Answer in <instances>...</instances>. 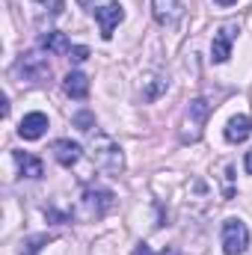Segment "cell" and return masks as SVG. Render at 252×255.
I'll use <instances>...</instances> for the list:
<instances>
[{
    "instance_id": "1",
    "label": "cell",
    "mask_w": 252,
    "mask_h": 255,
    "mask_svg": "<svg viewBox=\"0 0 252 255\" xmlns=\"http://www.w3.org/2000/svg\"><path fill=\"white\" fill-rule=\"evenodd\" d=\"M89 157L107 175H122L125 172V151H122V145L110 133H104L98 128L89 133Z\"/></svg>"
},
{
    "instance_id": "2",
    "label": "cell",
    "mask_w": 252,
    "mask_h": 255,
    "mask_svg": "<svg viewBox=\"0 0 252 255\" xmlns=\"http://www.w3.org/2000/svg\"><path fill=\"white\" fill-rule=\"evenodd\" d=\"M113 205H116V196L110 190H104V187H86V190L80 193V199H77L71 217H74L77 223H98L101 217L110 214Z\"/></svg>"
},
{
    "instance_id": "3",
    "label": "cell",
    "mask_w": 252,
    "mask_h": 255,
    "mask_svg": "<svg viewBox=\"0 0 252 255\" xmlns=\"http://www.w3.org/2000/svg\"><path fill=\"white\" fill-rule=\"evenodd\" d=\"M211 116V104L205 98H193L184 113H181V122H178V139L181 142H199L202 133H205V122Z\"/></svg>"
},
{
    "instance_id": "4",
    "label": "cell",
    "mask_w": 252,
    "mask_h": 255,
    "mask_svg": "<svg viewBox=\"0 0 252 255\" xmlns=\"http://www.w3.org/2000/svg\"><path fill=\"white\" fill-rule=\"evenodd\" d=\"M12 71H15V77L21 83H45L51 77V63H48L45 54L30 51V54L18 57V63L12 65Z\"/></svg>"
},
{
    "instance_id": "5",
    "label": "cell",
    "mask_w": 252,
    "mask_h": 255,
    "mask_svg": "<svg viewBox=\"0 0 252 255\" xmlns=\"http://www.w3.org/2000/svg\"><path fill=\"white\" fill-rule=\"evenodd\" d=\"M220 241H223V253L226 255H244L247 247H250V229H247V223H241L235 217L226 220Z\"/></svg>"
},
{
    "instance_id": "6",
    "label": "cell",
    "mask_w": 252,
    "mask_h": 255,
    "mask_svg": "<svg viewBox=\"0 0 252 255\" xmlns=\"http://www.w3.org/2000/svg\"><path fill=\"white\" fill-rule=\"evenodd\" d=\"M169 89V74L163 71H145L139 77V101L142 104H154L160 95H166Z\"/></svg>"
},
{
    "instance_id": "7",
    "label": "cell",
    "mask_w": 252,
    "mask_h": 255,
    "mask_svg": "<svg viewBox=\"0 0 252 255\" xmlns=\"http://www.w3.org/2000/svg\"><path fill=\"white\" fill-rule=\"evenodd\" d=\"M151 15L160 27L175 30L184 18V3L181 0H151Z\"/></svg>"
},
{
    "instance_id": "8",
    "label": "cell",
    "mask_w": 252,
    "mask_h": 255,
    "mask_svg": "<svg viewBox=\"0 0 252 255\" xmlns=\"http://www.w3.org/2000/svg\"><path fill=\"white\" fill-rule=\"evenodd\" d=\"M238 39V24H223L211 42V60L214 63H226L232 57V42Z\"/></svg>"
},
{
    "instance_id": "9",
    "label": "cell",
    "mask_w": 252,
    "mask_h": 255,
    "mask_svg": "<svg viewBox=\"0 0 252 255\" xmlns=\"http://www.w3.org/2000/svg\"><path fill=\"white\" fill-rule=\"evenodd\" d=\"M95 18L101 27V39H113V30L125 21V9H122V3H107V6L95 9Z\"/></svg>"
},
{
    "instance_id": "10",
    "label": "cell",
    "mask_w": 252,
    "mask_h": 255,
    "mask_svg": "<svg viewBox=\"0 0 252 255\" xmlns=\"http://www.w3.org/2000/svg\"><path fill=\"white\" fill-rule=\"evenodd\" d=\"M45 130H48V116H45V113H39V110L27 113V116L18 122V133H21L24 139H39Z\"/></svg>"
},
{
    "instance_id": "11",
    "label": "cell",
    "mask_w": 252,
    "mask_h": 255,
    "mask_svg": "<svg viewBox=\"0 0 252 255\" xmlns=\"http://www.w3.org/2000/svg\"><path fill=\"white\" fill-rule=\"evenodd\" d=\"M223 133H226V139H229L232 145L247 142V139H250V133H252V119H250V116H244V113H241V116H232Z\"/></svg>"
},
{
    "instance_id": "12",
    "label": "cell",
    "mask_w": 252,
    "mask_h": 255,
    "mask_svg": "<svg viewBox=\"0 0 252 255\" xmlns=\"http://www.w3.org/2000/svg\"><path fill=\"white\" fill-rule=\"evenodd\" d=\"M51 151H54V157H57L60 166H74L80 160V154H83V148L77 142H71V139H54Z\"/></svg>"
},
{
    "instance_id": "13",
    "label": "cell",
    "mask_w": 252,
    "mask_h": 255,
    "mask_svg": "<svg viewBox=\"0 0 252 255\" xmlns=\"http://www.w3.org/2000/svg\"><path fill=\"white\" fill-rule=\"evenodd\" d=\"M63 89L68 98H77V101H83L86 95H89V77L86 74H80V71H68L63 80Z\"/></svg>"
},
{
    "instance_id": "14",
    "label": "cell",
    "mask_w": 252,
    "mask_h": 255,
    "mask_svg": "<svg viewBox=\"0 0 252 255\" xmlns=\"http://www.w3.org/2000/svg\"><path fill=\"white\" fill-rule=\"evenodd\" d=\"M42 48H45L48 54H54V57L71 54V42H68V36L60 33V30H48V33L42 36Z\"/></svg>"
},
{
    "instance_id": "15",
    "label": "cell",
    "mask_w": 252,
    "mask_h": 255,
    "mask_svg": "<svg viewBox=\"0 0 252 255\" xmlns=\"http://www.w3.org/2000/svg\"><path fill=\"white\" fill-rule=\"evenodd\" d=\"M15 163H18V172H21L24 178H42V175H45L42 160L33 157V154H27V151H15Z\"/></svg>"
},
{
    "instance_id": "16",
    "label": "cell",
    "mask_w": 252,
    "mask_h": 255,
    "mask_svg": "<svg viewBox=\"0 0 252 255\" xmlns=\"http://www.w3.org/2000/svg\"><path fill=\"white\" fill-rule=\"evenodd\" d=\"M45 244H51V235H33V238H27V241L21 244V247H24L21 255H36Z\"/></svg>"
},
{
    "instance_id": "17",
    "label": "cell",
    "mask_w": 252,
    "mask_h": 255,
    "mask_svg": "<svg viewBox=\"0 0 252 255\" xmlns=\"http://www.w3.org/2000/svg\"><path fill=\"white\" fill-rule=\"evenodd\" d=\"M71 122H74V128H80V130H86V133L95 130V116H92L89 110H77V113L71 116Z\"/></svg>"
},
{
    "instance_id": "18",
    "label": "cell",
    "mask_w": 252,
    "mask_h": 255,
    "mask_svg": "<svg viewBox=\"0 0 252 255\" xmlns=\"http://www.w3.org/2000/svg\"><path fill=\"white\" fill-rule=\"evenodd\" d=\"M68 60H74V63H86V60H89V48H86V45H74L71 54H68Z\"/></svg>"
},
{
    "instance_id": "19",
    "label": "cell",
    "mask_w": 252,
    "mask_h": 255,
    "mask_svg": "<svg viewBox=\"0 0 252 255\" xmlns=\"http://www.w3.org/2000/svg\"><path fill=\"white\" fill-rule=\"evenodd\" d=\"M36 3H42L51 15H60L63 12V0H36Z\"/></svg>"
},
{
    "instance_id": "20",
    "label": "cell",
    "mask_w": 252,
    "mask_h": 255,
    "mask_svg": "<svg viewBox=\"0 0 252 255\" xmlns=\"http://www.w3.org/2000/svg\"><path fill=\"white\" fill-rule=\"evenodd\" d=\"M77 3H80L86 12H95V0H77Z\"/></svg>"
},
{
    "instance_id": "21",
    "label": "cell",
    "mask_w": 252,
    "mask_h": 255,
    "mask_svg": "<svg viewBox=\"0 0 252 255\" xmlns=\"http://www.w3.org/2000/svg\"><path fill=\"white\" fill-rule=\"evenodd\" d=\"M244 169L252 175V151H247V157H244Z\"/></svg>"
},
{
    "instance_id": "22",
    "label": "cell",
    "mask_w": 252,
    "mask_h": 255,
    "mask_svg": "<svg viewBox=\"0 0 252 255\" xmlns=\"http://www.w3.org/2000/svg\"><path fill=\"white\" fill-rule=\"evenodd\" d=\"M133 255H151V250H148V247H145V244H139V247H136V250H133Z\"/></svg>"
},
{
    "instance_id": "23",
    "label": "cell",
    "mask_w": 252,
    "mask_h": 255,
    "mask_svg": "<svg viewBox=\"0 0 252 255\" xmlns=\"http://www.w3.org/2000/svg\"><path fill=\"white\" fill-rule=\"evenodd\" d=\"M217 3H220V6H235L238 0H217Z\"/></svg>"
},
{
    "instance_id": "24",
    "label": "cell",
    "mask_w": 252,
    "mask_h": 255,
    "mask_svg": "<svg viewBox=\"0 0 252 255\" xmlns=\"http://www.w3.org/2000/svg\"><path fill=\"white\" fill-rule=\"evenodd\" d=\"M160 255H181V253H178V250H163Z\"/></svg>"
}]
</instances>
